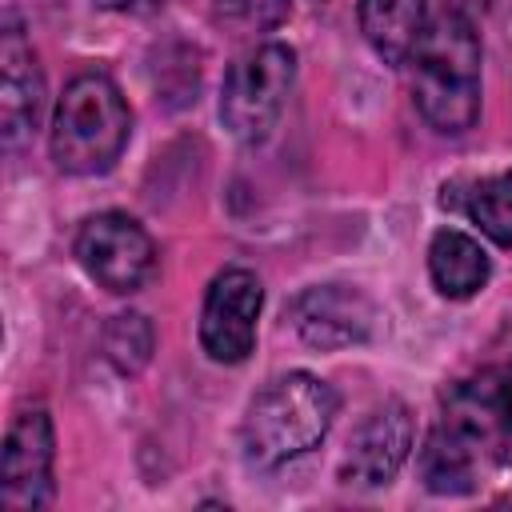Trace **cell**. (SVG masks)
Instances as JSON below:
<instances>
[{
  "label": "cell",
  "mask_w": 512,
  "mask_h": 512,
  "mask_svg": "<svg viewBox=\"0 0 512 512\" xmlns=\"http://www.w3.org/2000/svg\"><path fill=\"white\" fill-rule=\"evenodd\" d=\"M412 100L420 116L444 132L460 136L480 116V36L460 12H440L416 52H412Z\"/></svg>",
  "instance_id": "1"
},
{
  "label": "cell",
  "mask_w": 512,
  "mask_h": 512,
  "mask_svg": "<svg viewBox=\"0 0 512 512\" xmlns=\"http://www.w3.org/2000/svg\"><path fill=\"white\" fill-rule=\"evenodd\" d=\"M336 412H340L336 388L312 372H284L268 380L252 396L240 428L244 460L252 468H280L312 452L328 436Z\"/></svg>",
  "instance_id": "2"
},
{
  "label": "cell",
  "mask_w": 512,
  "mask_h": 512,
  "mask_svg": "<svg viewBox=\"0 0 512 512\" xmlns=\"http://www.w3.org/2000/svg\"><path fill=\"white\" fill-rule=\"evenodd\" d=\"M128 132H132V112L120 88L100 72H84L64 88L56 104L48 148L60 172L100 176L120 160Z\"/></svg>",
  "instance_id": "3"
},
{
  "label": "cell",
  "mask_w": 512,
  "mask_h": 512,
  "mask_svg": "<svg viewBox=\"0 0 512 512\" xmlns=\"http://www.w3.org/2000/svg\"><path fill=\"white\" fill-rule=\"evenodd\" d=\"M292 80H296V52L288 44H260L248 56H240L220 88L224 128L244 144L268 140V132L284 112Z\"/></svg>",
  "instance_id": "4"
},
{
  "label": "cell",
  "mask_w": 512,
  "mask_h": 512,
  "mask_svg": "<svg viewBox=\"0 0 512 512\" xmlns=\"http://www.w3.org/2000/svg\"><path fill=\"white\" fill-rule=\"evenodd\" d=\"M76 260L100 288L116 296H132L156 276V244L124 212L88 216L76 232Z\"/></svg>",
  "instance_id": "5"
},
{
  "label": "cell",
  "mask_w": 512,
  "mask_h": 512,
  "mask_svg": "<svg viewBox=\"0 0 512 512\" xmlns=\"http://www.w3.org/2000/svg\"><path fill=\"white\" fill-rule=\"evenodd\" d=\"M264 288L256 272L248 268H228L208 284L204 312H200V344L212 360L220 364H240L248 360L256 344V320H260Z\"/></svg>",
  "instance_id": "6"
},
{
  "label": "cell",
  "mask_w": 512,
  "mask_h": 512,
  "mask_svg": "<svg viewBox=\"0 0 512 512\" xmlns=\"http://www.w3.org/2000/svg\"><path fill=\"white\" fill-rule=\"evenodd\" d=\"M52 456H56V436L48 412L40 408L20 412L4 436V464H0V504L8 512H32L52 500Z\"/></svg>",
  "instance_id": "7"
},
{
  "label": "cell",
  "mask_w": 512,
  "mask_h": 512,
  "mask_svg": "<svg viewBox=\"0 0 512 512\" xmlns=\"http://www.w3.org/2000/svg\"><path fill=\"white\" fill-rule=\"evenodd\" d=\"M380 320V308L352 284H316L292 300L296 332L320 352L372 340L380 332Z\"/></svg>",
  "instance_id": "8"
},
{
  "label": "cell",
  "mask_w": 512,
  "mask_h": 512,
  "mask_svg": "<svg viewBox=\"0 0 512 512\" xmlns=\"http://www.w3.org/2000/svg\"><path fill=\"white\" fill-rule=\"evenodd\" d=\"M416 440V420L408 412V404L392 400L384 408H376L348 440L344 464H340V480L344 484H360V488H384L408 460Z\"/></svg>",
  "instance_id": "9"
},
{
  "label": "cell",
  "mask_w": 512,
  "mask_h": 512,
  "mask_svg": "<svg viewBox=\"0 0 512 512\" xmlns=\"http://www.w3.org/2000/svg\"><path fill=\"white\" fill-rule=\"evenodd\" d=\"M40 104H44V76H40L36 52L24 40V32L8 24L0 40V120H4L8 148H20L32 136Z\"/></svg>",
  "instance_id": "10"
},
{
  "label": "cell",
  "mask_w": 512,
  "mask_h": 512,
  "mask_svg": "<svg viewBox=\"0 0 512 512\" xmlns=\"http://www.w3.org/2000/svg\"><path fill=\"white\" fill-rule=\"evenodd\" d=\"M484 444L472 440L460 424L444 420L432 428L424 452H420V476H424V488L436 492V496H464L476 488V476H480V460H484Z\"/></svg>",
  "instance_id": "11"
},
{
  "label": "cell",
  "mask_w": 512,
  "mask_h": 512,
  "mask_svg": "<svg viewBox=\"0 0 512 512\" xmlns=\"http://www.w3.org/2000/svg\"><path fill=\"white\" fill-rule=\"evenodd\" d=\"M428 272L440 296L448 300H468L476 296L488 276H492V260L480 248V240H472L460 228H440L428 244Z\"/></svg>",
  "instance_id": "12"
},
{
  "label": "cell",
  "mask_w": 512,
  "mask_h": 512,
  "mask_svg": "<svg viewBox=\"0 0 512 512\" xmlns=\"http://www.w3.org/2000/svg\"><path fill=\"white\" fill-rule=\"evenodd\" d=\"M428 28L424 0H360V32L384 64H408Z\"/></svg>",
  "instance_id": "13"
},
{
  "label": "cell",
  "mask_w": 512,
  "mask_h": 512,
  "mask_svg": "<svg viewBox=\"0 0 512 512\" xmlns=\"http://www.w3.org/2000/svg\"><path fill=\"white\" fill-rule=\"evenodd\" d=\"M464 212L472 216V224H480L492 244L512 248V172L476 180L464 200Z\"/></svg>",
  "instance_id": "14"
},
{
  "label": "cell",
  "mask_w": 512,
  "mask_h": 512,
  "mask_svg": "<svg viewBox=\"0 0 512 512\" xmlns=\"http://www.w3.org/2000/svg\"><path fill=\"white\" fill-rule=\"evenodd\" d=\"M212 16L232 36L272 32V28H280L288 20V0H216Z\"/></svg>",
  "instance_id": "15"
},
{
  "label": "cell",
  "mask_w": 512,
  "mask_h": 512,
  "mask_svg": "<svg viewBox=\"0 0 512 512\" xmlns=\"http://www.w3.org/2000/svg\"><path fill=\"white\" fill-rule=\"evenodd\" d=\"M104 352L120 372H136L152 356V328L144 316H116L104 332Z\"/></svg>",
  "instance_id": "16"
},
{
  "label": "cell",
  "mask_w": 512,
  "mask_h": 512,
  "mask_svg": "<svg viewBox=\"0 0 512 512\" xmlns=\"http://www.w3.org/2000/svg\"><path fill=\"white\" fill-rule=\"evenodd\" d=\"M492 396H496L500 420H504V428H508V436H512V364L500 368V372H492Z\"/></svg>",
  "instance_id": "17"
},
{
  "label": "cell",
  "mask_w": 512,
  "mask_h": 512,
  "mask_svg": "<svg viewBox=\"0 0 512 512\" xmlns=\"http://www.w3.org/2000/svg\"><path fill=\"white\" fill-rule=\"evenodd\" d=\"M100 8L108 12H128V16H144V12H156L164 0H96Z\"/></svg>",
  "instance_id": "18"
},
{
  "label": "cell",
  "mask_w": 512,
  "mask_h": 512,
  "mask_svg": "<svg viewBox=\"0 0 512 512\" xmlns=\"http://www.w3.org/2000/svg\"><path fill=\"white\" fill-rule=\"evenodd\" d=\"M492 0H448V12H460V16H476V12H484Z\"/></svg>",
  "instance_id": "19"
}]
</instances>
